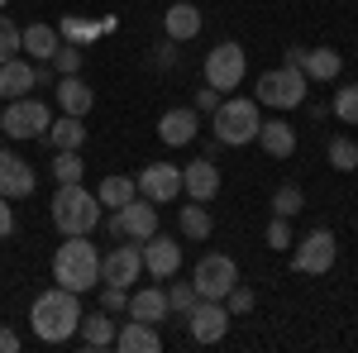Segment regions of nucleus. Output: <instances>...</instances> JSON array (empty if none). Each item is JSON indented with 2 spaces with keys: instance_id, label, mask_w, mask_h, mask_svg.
Segmentation results:
<instances>
[{
  "instance_id": "f257e3e1",
  "label": "nucleus",
  "mask_w": 358,
  "mask_h": 353,
  "mask_svg": "<svg viewBox=\"0 0 358 353\" xmlns=\"http://www.w3.org/2000/svg\"><path fill=\"white\" fill-rule=\"evenodd\" d=\"M29 329L43 339V344H67L77 329H82V296L53 287V291H38V301L29 305Z\"/></svg>"
},
{
  "instance_id": "f03ea898",
  "label": "nucleus",
  "mask_w": 358,
  "mask_h": 353,
  "mask_svg": "<svg viewBox=\"0 0 358 353\" xmlns=\"http://www.w3.org/2000/svg\"><path fill=\"white\" fill-rule=\"evenodd\" d=\"M53 282L67 291H96L101 287V248L86 244V234H67V244H57L53 253Z\"/></svg>"
},
{
  "instance_id": "7ed1b4c3",
  "label": "nucleus",
  "mask_w": 358,
  "mask_h": 353,
  "mask_svg": "<svg viewBox=\"0 0 358 353\" xmlns=\"http://www.w3.org/2000/svg\"><path fill=\"white\" fill-rule=\"evenodd\" d=\"M101 201H96V191H86L82 182H67V187L53 191V206H48V215L53 224L62 229V239L67 234H91L96 224H101Z\"/></svg>"
},
{
  "instance_id": "20e7f679",
  "label": "nucleus",
  "mask_w": 358,
  "mask_h": 353,
  "mask_svg": "<svg viewBox=\"0 0 358 353\" xmlns=\"http://www.w3.org/2000/svg\"><path fill=\"white\" fill-rule=\"evenodd\" d=\"M210 129H215V143L244 148V143H253L258 129H263V110H258V101L229 96V101H220V106L210 110Z\"/></svg>"
},
{
  "instance_id": "39448f33",
  "label": "nucleus",
  "mask_w": 358,
  "mask_h": 353,
  "mask_svg": "<svg viewBox=\"0 0 358 353\" xmlns=\"http://www.w3.org/2000/svg\"><path fill=\"white\" fill-rule=\"evenodd\" d=\"M48 124H53V115L38 96H20L0 115V134L5 138H48Z\"/></svg>"
},
{
  "instance_id": "423d86ee",
  "label": "nucleus",
  "mask_w": 358,
  "mask_h": 353,
  "mask_svg": "<svg viewBox=\"0 0 358 353\" xmlns=\"http://www.w3.org/2000/svg\"><path fill=\"white\" fill-rule=\"evenodd\" d=\"M258 106H273V110H296L306 106V72L296 67H273L258 77Z\"/></svg>"
},
{
  "instance_id": "0eeeda50",
  "label": "nucleus",
  "mask_w": 358,
  "mask_h": 353,
  "mask_svg": "<svg viewBox=\"0 0 358 353\" xmlns=\"http://www.w3.org/2000/svg\"><path fill=\"white\" fill-rule=\"evenodd\" d=\"M248 77V53L239 43H215L210 53H206V86H215V91H239V82Z\"/></svg>"
},
{
  "instance_id": "6e6552de",
  "label": "nucleus",
  "mask_w": 358,
  "mask_h": 353,
  "mask_svg": "<svg viewBox=\"0 0 358 353\" xmlns=\"http://www.w3.org/2000/svg\"><path fill=\"white\" fill-rule=\"evenodd\" d=\"M153 234H158V206L148 196H134L129 206L110 210V239H134V244H143Z\"/></svg>"
},
{
  "instance_id": "1a4fd4ad",
  "label": "nucleus",
  "mask_w": 358,
  "mask_h": 353,
  "mask_svg": "<svg viewBox=\"0 0 358 353\" xmlns=\"http://www.w3.org/2000/svg\"><path fill=\"white\" fill-rule=\"evenodd\" d=\"M234 282H239V263H234L229 253H206V258L196 263V272H192L196 296H206V301H224Z\"/></svg>"
},
{
  "instance_id": "9d476101",
  "label": "nucleus",
  "mask_w": 358,
  "mask_h": 353,
  "mask_svg": "<svg viewBox=\"0 0 358 353\" xmlns=\"http://www.w3.org/2000/svg\"><path fill=\"white\" fill-rule=\"evenodd\" d=\"M334 253H339V244H334L330 229H310L306 239L292 244V268L306 272V277H320V272L334 268Z\"/></svg>"
},
{
  "instance_id": "9b49d317",
  "label": "nucleus",
  "mask_w": 358,
  "mask_h": 353,
  "mask_svg": "<svg viewBox=\"0 0 358 353\" xmlns=\"http://www.w3.org/2000/svg\"><path fill=\"white\" fill-rule=\"evenodd\" d=\"M187 329H192L196 344H220L224 334H229V305L196 296V305L187 310Z\"/></svg>"
},
{
  "instance_id": "f8f14e48",
  "label": "nucleus",
  "mask_w": 358,
  "mask_h": 353,
  "mask_svg": "<svg viewBox=\"0 0 358 353\" xmlns=\"http://www.w3.org/2000/svg\"><path fill=\"white\" fill-rule=\"evenodd\" d=\"M138 196H148L153 206H172L182 196V167L177 163H148L143 172L134 177Z\"/></svg>"
},
{
  "instance_id": "ddd939ff",
  "label": "nucleus",
  "mask_w": 358,
  "mask_h": 353,
  "mask_svg": "<svg viewBox=\"0 0 358 353\" xmlns=\"http://www.w3.org/2000/svg\"><path fill=\"white\" fill-rule=\"evenodd\" d=\"M138 272H143V244H134V239H124V244H115L110 253H101V282L134 287Z\"/></svg>"
},
{
  "instance_id": "4468645a",
  "label": "nucleus",
  "mask_w": 358,
  "mask_h": 353,
  "mask_svg": "<svg viewBox=\"0 0 358 353\" xmlns=\"http://www.w3.org/2000/svg\"><path fill=\"white\" fill-rule=\"evenodd\" d=\"M143 272H153V282H167L182 272V244L167 239V234H153L143 239Z\"/></svg>"
},
{
  "instance_id": "2eb2a0df",
  "label": "nucleus",
  "mask_w": 358,
  "mask_h": 353,
  "mask_svg": "<svg viewBox=\"0 0 358 353\" xmlns=\"http://www.w3.org/2000/svg\"><path fill=\"white\" fill-rule=\"evenodd\" d=\"M34 167L20 158V153H10V148H0V196H10V201H24L34 196Z\"/></svg>"
},
{
  "instance_id": "dca6fc26",
  "label": "nucleus",
  "mask_w": 358,
  "mask_h": 353,
  "mask_svg": "<svg viewBox=\"0 0 358 353\" xmlns=\"http://www.w3.org/2000/svg\"><path fill=\"white\" fill-rule=\"evenodd\" d=\"M182 196L187 201H215L220 196V167L210 163V158H196L192 167H182Z\"/></svg>"
},
{
  "instance_id": "f3484780",
  "label": "nucleus",
  "mask_w": 358,
  "mask_h": 353,
  "mask_svg": "<svg viewBox=\"0 0 358 353\" xmlns=\"http://www.w3.org/2000/svg\"><path fill=\"white\" fill-rule=\"evenodd\" d=\"M196 134H201V115H196L192 106H177L158 120V138H163L167 148H187Z\"/></svg>"
},
{
  "instance_id": "a211bd4d",
  "label": "nucleus",
  "mask_w": 358,
  "mask_h": 353,
  "mask_svg": "<svg viewBox=\"0 0 358 353\" xmlns=\"http://www.w3.org/2000/svg\"><path fill=\"white\" fill-rule=\"evenodd\" d=\"M38 86V72H34V62L29 57H5L0 62V101H20V96H29Z\"/></svg>"
},
{
  "instance_id": "6ab92c4d",
  "label": "nucleus",
  "mask_w": 358,
  "mask_h": 353,
  "mask_svg": "<svg viewBox=\"0 0 358 353\" xmlns=\"http://www.w3.org/2000/svg\"><path fill=\"white\" fill-rule=\"evenodd\" d=\"M167 291L163 287H134L129 291V320H143V325H158V320H167Z\"/></svg>"
},
{
  "instance_id": "aec40b11",
  "label": "nucleus",
  "mask_w": 358,
  "mask_h": 353,
  "mask_svg": "<svg viewBox=\"0 0 358 353\" xmlns=\"http://www.w3.org/2000/svg\"><path fill=\"white\" fill-rule=\"evenodd\" d=\"M115 334H120V325H115V315L101 305V310H82V344L91 353L96 349H115Z\"/></svg>"
},
{
  "instance_id": "412c9836",
  "label": "nucleus",
  "mask_w": 358,
  "mask_h": 353,
  "mask_svg": "<svg viewBox=\"0 0 358 353\" xmlns=\"http://www.w3.org/2000/svg\"><path fill=\"white\" fill-rule=\"evenodd\" d=\"M163 29H167V38H172V43H192L196 34H201V10H196L192 0H177V5H167Z\"/></svg>"
},
{
  "instance_id": "4be33fe9",
  "label": "nucleus",
  "mask_w": 358,
  "mask_h": 353,
  "mask_svg": "<svg viewBox=\"0 0 358 353\" xmlns=\"http://www.w3.org/2000/svg\"><path fill=\"white\" fill-rule=\"evenodd\" d=\"M115 349L120 353H158L163 339H158V325H143V320H124L120 334H115Z\"/></svg>"
},
{
  "instance_id": "5701e85b",
  "label": "nucleus",
  "mask_w": 358,
  "mask_h": 353,
  "mask_svg": "<svg viewBox=\"0 0 358 353\" xmlns=\"http://www.w3.org/2000/svg\"><path fill=\"white\" fill-rule=\"evenodd\" d=\"M57 43H62V34H57L53 24H29V29H20V53H29L34 62H53Z\"/></svg>"
},
{
  "instance_id": "b1692460",
  "label": "nucleus",
  "mask_w": 358,
  "mask_h": 353,
  "mask_svg": "<svg viewBox=\"0 0 358 353\" xmlns=\"http://www.w3.org/2000/svg\"><path fill=\"white\" fill-rule=\"evenodd\" d=\"M57 106H62V115H82L86 120V110L96 106V91L82 82V72L77 77H57Z\"/></svg>"
},
{
  "instance_id": "393cba45",
  "label": "nucleus",
  "mask_w": 358,
  "mask_h": 353,
  "mask_svg": "<svg viewBox=\"0 0 358 353\" xmlns=\"http://www.w3.org/2000/svg\"><path fill=\"white\" fill-rule=\"evenodd\" d=\"M253 143H263L268 158H292V153H296V129H292L287 120H268V124L258 129Z\"/></svg>"
},
{
  "instance_id": "a878e982",
  "label": "nucleus",
  "mask_w": 358,
  "mask_h": 353,
  "mask_svg": "<svg viewBox=\"0 0 358 353\" xmlns=\"http://www.w3.org/2000/svg\"><path fill=\"white\" fill-rule=\"evenodd\" d=\"M339 67H344V57L334 53V48H306V57H301L306 82H334Z\"/></svg>"
},
{
  "instance_id": "bb28decb",
  "label": "nucleus",
  "mask_w": 358,
  "mask_h": 353,
  "mask_svg": "<svg viewBox=\"0 0 358 353\" xmlns=\"http://www.w3.org/2000/svg\"><path fill=\"white\" fill-rule=\"evenodd\" d=\"M48 143H53V148H82L86 143L82 115H62V120H53V124H48Z\"/></svg>"
},
{
  "instance_id": "cd10ccee",
  "label": "nucleus",
  "mask_w": 358,
  "mask_h": 353,
  "mask_svg": "<svg viewBox=\"0 0 358 353\" xmlns=\"http://www.w3.org/2000/svg\"><path fill=\"white\" fill-rule=\"evenodd\" d=\"M177 224H182V234H192V239H210V229H215V219H210V210H206L201 201H187V206L177 210Z\"/></svg>"
},
{
  "instance_id": "c85d7f7f",
  "label": "nucleus",
  "mask_w": 358,
  "mask_h": 353,
  "mask_svg": "<svg viewBox=\"0 0 358 353\" xmlns=\"http://www.w3.org/2000/svg\"><path fill=\"white\" fill-rule=\"evenodd\" d=\"M138 196V187L134 182H129V177H106V182H101V187H96V201H101V206H110V210H120V206H129V201H134Z\"/></svg>"
},
{
  "instance_id": "c756f323",
  "label": "nucleus",
  "mask_w": 358,
  "mask_h": 353,
  "mask_svg": "<svg viewBox=\"0 0 358 353\" xmlns=\"http://www.w3.org/2000/svg\"><path fill=\"white\" fill-rule=\"evenodd\" d=\"M301 210H306V191H301V187H292V182H287V187H277V191H273V215L296 219Z\"/></svg>"
},
{
  "instance_id": "7c9ffc66",
  "label": "nucleus",
  "mask_w": 358,
  "mask_h": 353,
  "mask_svg": "<svg viewBox=\"0 0 358 353\" xmlns=\"http://www.w3.org/2000/svg\"><path fill=\"white\" fill-rule=\"evenodd\" d=\"M82 148H57V158H53V177H57V187H67V182H82Z\"/></svg>"
},
{
  "instance_id": "2f4dec72",
  "label": "nucleus",
  "mask_w": 358,
  "mask_h": 353,
  "mask_svg": "<svg viewBox=\"0 0 358 353\" xmlns=\"http://www.w3.org/2000/svg\"><path fill=\"white\" fill-rule=\"evenodd\" d=\"M330 167L334 172H358V143L354 138H330Z\"/></svg>"
},
{
  "instance_id": "473e14b6",
  "label": "nucleus",
  "mask_w": 358,
  "mask_h": 353,
  "mask_svg": "<svg viewBox=\"0 0 358 353\" xmlns=\"http://www.w3.org/2000/svg\"><path fill=\"white\" fill-rule=\"evenodd\" d=\"M53 72H57V77H77V72H82V48H77V43H57Z\"/></svg>"
},
{
  "instance_id": "72a5a7b5",
  "label": "nucleus",
  "mask_w": 358,
  "mask_h": 353,
  "mask_svg": "<svg viewBox=\"0 0 358 353\" xmlns=\"http://www.w3.org/2000/svg\"><path fill=\"white\" fill-rule=\"evenodd\" d=\"M334 115L344 124H358V82H349L344 91H334Z\"/></svg>"
},
{
  "instance_id": "f704fd0d",
  "label": "nucleus",
  "mask_w": 358,
  "mask_h": 353,
  "mask_svg": "<svg viewBox=\"0 0 358 353\" xmlns=\"http://www.w3.org/2000/svg\"><path fill=\"white\" fill-rule=\"evenodd\" d=\"M96 291H101V305H106L110 315H120V310H129V287H115V282H101Z\"/></svg>"
},
{
  "instance_id": "c9c22d12",
  "label": "nucleus",
  "mask_w": 358,
  "mask_h": 353,
  "mask_svg": "<svg viewBox=\"0 0 358 353\" xmlns=\"http://www.w3.org/2000/svg\"><path fill=\"white\" fill-rule=\"evenodd\" d=\"M292 244H296V239H292V219L273 215V219H268V248H277V253H287Z\"/></svg>"
},
{
  "instance_id": "e433bc0d",
  "label": "nucleus",
  "mask_w": 358,
  "mask_h": 353,
  "mask_svg": "<svg viewBox=\"0 0 358 353\" xmlns=\"http://www.w3.org/2000/svg\"><path fill=\"white\" fill-rule=\"evenodd\" d=\"M15 53H20V24L0 10V62H5V57H15Z\"/></svg>"
},
{
  "instance_id": "4c0bfd02",
  "label": "nucleus",
  "mask_w": 358,
  "mask_h": 353,
  "mask_svg": "<svg viewBox=\"0 0 358 353\" xmlns=\"http://www.w3.org/2000/svg\"><path fill=\"white\" fill-rule=\"evenodd\" d=\"M167 305L187 315V310L196 305V287H192V282H172V287H167Z\"/></svg>"
},
{
  "instance_id": "58836bf2",
  "label": "nucleus",
  "mask_w": 358,
  "mask_h": 353,
  "mask_svg": "<svg viewBox=\"0 0 358 353\" xmlns=\"http://www.w3.org/2000/svg\"><path fill=\"white\" fill-rule=\"evenodd\" d=\"M224 301H229V315H248V310H253V291H248L244 282H234Z\"/></svg>"
},
{
  "instance_id": "ea45409f",
  "label": "nucleus",
  "mask_w": 358,
  "mask_h": 353,
  "mask_svg": "<svg viewBox=\"0 0 358 353\" xmlns=\"http://www.w3.org/2000/svg\"><path fill=\"white\" fill-rule=\"evenodd\" d=\"M15 234V206H10V196H0V239H10Z\"/></svg>"
},
{
  "instance_id": "a19ab883",
  "label": "nucleus",
  "mask_w": 358,
  "mask_h": 353,
  "mask_svg": "<svg viewBox=\"0 0 358 353\" xmlns=\"http://www.w3.org/2000/svg\"><path fill=\"white\" fill-rule=\"evenodd\" d=\"M215 106H220V91H215V86L196 91V110H215Z\"/></svg>"
},
{
  "instance_id": "79ce46f5",
  "label": "nucleus",
  "mask_w": 358,
  "mask_h": 353,
  "mask_svg": "<svg viewBox=\"0 0 358 353\" xmlns=\"http://www.w3.org/2000/svg\"><path fill=\"white\" fill-rule=\"evenodd\" d=\"M20 344H24V339H20L15 329H5V325H0V353H20Z\"/></svg>"
},
{
  "instance_id": "37998d69",
  "label": "nucleus",
  "mask_w": 358,
  "mask_h": 353,
  "mask_svg": "<svg viewBox=\"0 0 358 353\" xmlns=\"http://www.w3.org/2000/svg\"><path fill=\"white\" fill-rule=\"evenodd\" d=\"M158 62H163V67H172V62H177V53H172V43H163V48H158Z\"/></svg>"
},
{
  "instance_id": "c03bdc74",
  "label": "nucleus",
  "mask_w": 358,
  "mask_h": 353,
  "mask_svg": "<svg viewBox=\"0 0 358 353\" xmlns=\"http://www.w3.org/2000/svg\"><path fill=\"white\" fill-rule=\"evenodd\" d=\"M5 5H10V0H0V10H5Z\"/></svg>"
}]
</instances>
